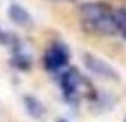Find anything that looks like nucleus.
<instances>
[{
	"mask_svg": "<svg viewBox=\"0 0 126 122\" xmlns=\"http://www.w3.org/2000/svg\"><path fill=\"white\" fill-rule=\"evenodd\" d=\"M0 43H6V35L0 31Z\"/></svg>",
	"mask_w": 126,
	"mask_h": 122,
	"instance_id": "9",
	"label": "nucleus"
},
{
	"mask_svg": "<svg viewBox=\"0 0 126 122\" xmlns=\"http://www.w3.org/2000/svg\"><path fill=\"white\" fill-rule=\"evenodd\" d=\"M12 64L18 68V70L21 71H26V70H30V67H31V60H30L27 55H16V57L12 60Z\"/></svg>",
	"mask_w": 126,
	"mask_h": 122,
	"instance_id": "8",
	"label": "nucleus"
},
{
	"mask_svg": "<svg viewBox=\"0 0 126 122\" xmlns=\"http://www.w3.org/2000/svg\"><path fill=\"white\" fill-rule=\"evenodd\" d=\"M125 122H126V119H125Z\"/></svg>",
	"mask_w": 126,
	"mask_h": 122,
	"instance_id": "11",
	"label": "nucleus"
},
{
	"mask_svg": "<svg viewBox=\"0 0 126 122\" xmlns=\"http://www.w3.org/2000/svg\"><path fill=\"white\" fill-rule=\"evenodd\" d=\"M24 106H26L27 112H29L33 118H35V119L43 118V115L46 114L44 105L41 104L37 98H34V97H30V95L24 97Z\"/></svg>",
	"mask_w": 126,
	"mask_h": 122,
	"instance_id": "6",
	"label": "nucleus"
},
{
	"mask_svg": "<svg viewBox=\"0 0 126 122\" xmlns=\"http://www.w3.org/2000/svg\"><path fill=\"white\" fill-rule=\"evenodd\" d=\"M58 122H68V121H65V119H60Z\"/></svg>",
	"mask_w": 126,
	"mask_h": 122,
	"instance_id": "10",
	"label": "nucleus"
},
{
	"mask_svg": "<svg viewBox=\"0 0 126 122\" xmlns=\"http://www.w3.org/2000/svg\"><path fill=\"white\" fill-rule=\"evenodd\" d=\"M69 50L65 44L55 43L44 54V67L47 71H58L68 64Z\"/></svg>",
	"mask_w": 126,
	"mask_h": 122,
	"instance_id": "2",
	"label": "nucleus"
},
{
	"mask_svg": "<svg viewBox=\"0 0 126 122\" xmlns=\"http://www.w3.org/2000/svg\"><path fill=\"white\" fill-rule=\"evenodd\" d=\"M81 77L79 71L77 68H69L61 75V89H63L64 97L67 99H74L78 94V88L81 85Z\"/></svg>",
	"mask_w": 126,
	"mask_h": 122,
	"instance_id": "4",
	"label": "nucleus"
},
{
	"mask_svg": "<svg viewBox=\"0 0 126 122\" xmlns=\"http://www.w3.org/2000/svg\"><path fill=\"white\" fill-rule=\"evenodd\" d=\"M84 64L91 72L99 77L108 78V80H119V74L116 72V70L99 57H95L92 54H84Z\"/></svg>",
	"mask_w": 126,
	"mask_h": 122,
	"instance_id": "3",
	"label": "nucleus"
},
{
	"mask_svg": "<svg viewBox=\"0 0 126 122\" xmlns=\"http://www.w3.org/2000/svg\"><path fill=\"white\" fill-rule=\"evenodd\" d=\"M82 29L98 35H115L118 30L113 20V7L105 1H89L79 6Z\"/></svg>",
	"mask_w": 126,
	"mask_h": 122,
	"instance_id": "1",
	"label": "nucleus"
},
{
	"mask_svg": "<svg viewBox=\"0 0 126 122\" xmlns=\"http://www.w3.org/2000/svg\"><path fill=\"white\" fill-rule=\"evenodd\" d=\"M113 20L118 34H122V37L126 40V7L113 9Z\"/></svg>",
	"mask_w": 126,
	"mask_h": 122,
	"instance_id": "7",
	"label": "nucleus"
},
{
	"mask_svg": "<svg viewBox=\"0 0 126 122\" xmlns=\"http://www.w3.org/2000/svg\"><path fill=\"white\" fill-rule=\"evenodd\" d=\"M9 17L13 23L18 24V26H29L31 23V17H30L29 12L18 4H12L9 7Z\"/></svg>",
	"mask_w": 126,
	"mask_h": 122,
	"instance_id": "5",
	"label": "nucleus"
}]
</instances>
